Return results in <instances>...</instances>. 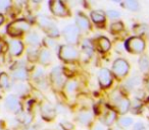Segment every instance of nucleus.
Here are the masks:
<instances>
[{"instance_id": "1", "label": "nucleus", "mask_w": 149, "mask_h": 130, "mask_svg": "<svg viewBox=\"0 0 149 130\" xmlns=\"http://www.w3.org/2000/svg\"><path fill=\"white\" fill-rule=\"evenodd\" d=\"M31 29V25L26 19H17V21L10 23L6 28V32L11 37H19L23 34L28 33Z\"/></svg>"}, {"instance_id": "2", "label": "nucleus", "mask_w": 149, "mask_h": 130, "mask_svg": "<svg viewBox=\"0 0 149 130\" xmlns=\"http://www.w3.org/2000/svg\"><path fill=\"white\" fill-rule=\"evenodd\" d=\"M39 27L45 32L49 38H56L59 36V30L55 25L54 21L46 15H40L37 19Z\"/></svg>"}, {"instance_id": "3", "label": "nucleus", "mask_w": 149, "mask_h": 130, "mask_svg": "<svg viewBox=\"0 0 149 130\" xmlns=\"http://www.w3.org/2000/svg\"><path fill=\"white\" fill-rule=\"evenodd\" d=\"M146 44L140 37H131L125 43V48L128 52L133 54H141L145 50Z\"/></svg>"}, {"instance_id": "4", "label": "nucleus", "mask_w": 149, "mask_h": 130, "mask_svg": "<svg viewBox=\"0 0 149 130\" xmlns=\"http://www.w3.org/2000/svg\"><path fill=\"white\" fill-rule=\"evenodd\" d=\"M58 57L64 62H72L79 58V51L74 46L62 45L58 51Z\"/></svg>"}, {"instance_id": "5", "label": "nucleus", "mask_w": 149, "mask_h": 130, "mask_svg": "<svg viewBox=\"0 0 149 130\" xmlns=\"http://www.w3.org/2000/svg\"><path fill=\"white\" fill-rule=\"evenodd\" d=\"M62 35H63V38L68 45H76L78 44L80 39V30L76 25H66L62 31Z\"/></svg>"}, {"instance_id": "6", "label": "nucleus", "mask_w": 149, "mask_h": 130, "mask_svg": "<svg viewBox=\"0 0 149 130\" xmlns=\"http://www.w3.org/2000/svg\"><path fill=\"white\" fill-rule=\"evenodd\" d=\"M130 70V65L125 59H116L112 64V73L116 75V77H125L129 73Z\"/></svg>"}, {"instance_id": "7", "label": "nucleus", "mask_w": 149, "mask_h": 130, "mask_svg": "<svg viewBox=\"0 0 149 130\" xmlns=\"http://www.w3.org/2000/svg\"><path fill=\"white\" fill-rule=\"evenodd\" d=\"M50 81H51V85H53L55 89H61V87L65 85L61 67L56 66L52 69L51 73H50Z\"/></svg>"}, {"instance_id": "8", "label": "nucleus", "mask_w": 149, "mask_h": 130, "mask_svg": "<svg viewBox=\"0 0 149 130\" xmlns=\"http://www.w3.org/2000/svg\"><path fill=\"white\" fill-rule=\"evenodd\" d=\"M49 9L54 15H56V17H65L70 14L68 8L65 7V5H64L63 2L60 1V0H52V1H50Z\"/></svg>"}, {"instance_id": "9", "label": "nucleus", "mask_w": 149, "mask_h": 130, "mask_svg": "<svg viewBox=\"0 0 149 130\" xmlns=\"http://www.w3.org/2000/svg\"><path fill=\"white\" fill-rule=\"evenodd\" d=\"M40 113H41V117L46 121H51L55 118L56 116V110L55 108L52 106L51 103L48 101H44L40 106Z\"/></svg>"}, {"instance_id": "10", "label": "nucleus", "mask_w": 149, "mask_h": 130, "mask_svg": "<svg viewBox=\"0 0 149 130\" xmlns=\"http://www.w3.org/2000/svg\"><path fill=\"white\" fill-rule=\"evenodd\" d=\"M4 106H5V108H6L7 111L13 112V113L19 114L22 112L21 103H19L17 97L15 95L7 96L6 99H5V102H4Z\"/></svg>"}, {"instance_id": "11", "label": "nucleus", "mask_w": 149, "mask_h": 130, "mask_svg": "<svg viewBox=\"0 0 149 130\" xmlns=\"http://www.w3.org/2000/svg\"><path fill=\"white\" fill-rule=\"evenodd\" d=\"M112 73L109 69L107 68H101L98 71V81L99 85H101V87H109L112 83Z\"/></svg>"}, {"instance_id": "12", "label": "nucleus", "mask_w": 149, "mask_h": 130, "mask_svg": "<svg viewBox=\"0 0 149 130\" xmlns=\"http://www.w3.org/2000/svg\"><path fill=\"white\" fill-rule=\"evenodd\" d=\"M8 52L11 56L17 57L24 52V44L19 40H11L8 44Z\"/></svg>"}, {"instance_id": "13", "label": "nucleus", "mask_w": 149, "mask_h": 130, "mask_svg": "<svg viewBox=\"0 0 149 130\" xmlns=\"http://www.w3.org/2000/svg\"><path fill=\"white\" fill-rule=\"evenodd\" d=\"M76 25L79 28L80 31H88L91 27L90 21L83 12H78L76 15Z\"/></svg>"}, {"instance_id": "14", "label": "nucleus", "mask_w": 149, "mask_h": 130, "mask_svg": "<svg viewBox=\"0 0 149 130\" xmlns=\"http://www.w3.org/2000/svg\"><path fill=\"white\" fill-rule=\"evenodd\" d=\"M92 120H93V114L91 111H88V110H83L77 116V121L81 125H88Z\"/></svg>"}, {"instance_id": "15", "label": "nucleus", "mask_w": 149, "mask_h": 130, "mask_svg": "<svg viewBox=\"0 0 149 130\" xmlns=\"http://www.w3.org/2000/svg\"><path fill=\"white\" fill-rule=\"evenodd\" d=\"M114 105L116 106V111H118L120 114H122V115H124V114H126L127 112L130 110L131 102L129 101L127 98L123 97L122 99H120V101L116 102Z\"/></svg>"}, {"instance_id": "16", "label": "nucleus", "mask_w": 149, "mask_h": 130, "mask_svg": "<svg viewBox=\"0 0 149 130\" xmlns=\"http://www.w3.org/2000/svg\"><path fill=\"white\" fill-rule=\"evenodd\" d=\"M91 19L97 25L100 23H104L106 21V13L103 10H93L90 13Z\"/></svg>"}, {"instance_id": "17", "label": "nucleus", "mask_w": 149, "mask_h": 130, "mask_svg": "<svg viewBox=\"0 0 149 130\" xmlns=\"http://www.w3.org/2000/svg\"><path fill=\"white\" fill-rule=\"evenodd\" d=\"M13 76L15 80H26L28 77V71L24 66L15 67L13 71Z\"/></svg>"}, {"instance_id": "18", "label": "nucleus", "mask_w": 149, "mask_h": 130, "mask_svg": "<svg viewBox=\"0 0 149 130\" xmlns=\"http://www.w3.org/2000/svg\"><path fill=\"white\" fill-rule=\"evenodd\" d=\"M38 60H39L40 64H42V65H45V66L48 65V64L52 61V55H51V53H50V51H48V50H46V49L41 50L39 53V58H38Z\"/></svg>"}, {"instance_id": "19", "label": "nucleus", "mask_w": 149, "mask_h": 130, "mask_svg": "<svg viewBox=\"0 0 149 130\" xmlns=\"http://www.w3.org/2000/svg\"><path fill=\"white\" fill-rule=\"evenodd\" d=\"M111 47V43L106 37H100L97 40V48L100 52H107Z\"/></svg>"}, {"instance_id": "20", "label": "nucleus", "mask_w": 149, "mask_h": 130, "mask_svg": "<svg viewBox=\"0 0 149 130\" xmlns=\"http://www.w3.org/2000/svg\"><path fill=\"white\" fill-rule=\"evenodd\" d=\"M116 111L111 109H108L106 111V113L104 114V117H103V123L107 126H110L116 122Z\"/></svg>"}, {"instance_id": "21", "label": "nucleus", "mask_w": 149, "mask_h": 130, "mask_svg": "<svg viewBox=\"0 0 149 130\" xmlns=\"http://www.w3.org/2000/svg\"><path fill=\"white\" fill-rule=\"evenodd\" d=\"M139 68L142 72H149V57L146 55H143L139 59Z\"/></svg>"}, {"instance_id": "22", "label": "nucleus", "mask_w": 149, "mask_h": 130, "mask_svg": "<svg viewBox=\"0 0 149 130\" xmlns=\"http://www.w3.org/2000/svg\"><path fill=\"white\" fill-rule=\"evenodd\" d=\"M27 42L32 47H36V46H38L40 44V36L36 32L29 33L27 36Z\"/></svg>"}, {"instance_id": "23", "label": "nucleus", "mask_w": 149, "mask_h": 130, "mask_svg": "<svg viewBox=\"0 0 149 130\" xmlns=\"http://www.w3.org/2000/svg\"><path fill=\"white\" fill-rule=\"evenodd\" d=\"M122 5L131 11H137L140 9V4L137 0H127V1H124Z\"/></svg>"}, {"instance_id": "24", "label": "nucleus", "mask_w": 149, "mask_h": 130, "mask_svg": "<svg viewBox=\"0 0 149 130\" xmlns=\"http://www.w3.org/2000/svg\"><path fill=\"white\" fill-rule=\"evenodd\" d=\"M10 87V83H9V77L5 72L0 73V89H8Z\"/></svg>"}, {"instance_id": "25", "label": "nucleus", "mask_w": 149, "mask_h": 130, "mask_svg": "<svg viewBox=\"0 0 149 130\" xmlns=\"http://www.w3.org/2000/svg\"><path fill=\"white\" fill-rule=\"evenodd\" d=\"M82 49H83V52L86 54L87 56H91L94 52L93 49V45L90 42V40H85L82 44Z\"/></svg>"}, {"instance_id": "26", "label": "nucleus", "mask_w": 149, "mask_h": 130, "mask_svg": "<svg viewBox=\"0 0 149 130\" xmlns=\"http://www.w3.org/2000/svg\"><path fill=\"white\" fill-rule=\"evenodd\" d=\"M133 124V119L128 116H123L118 119V125L122 128H128Z\"/></svg>"}, {"instance_id": "27", "label": "nucleus", "mask_w": 149, "mask_h": 130, "mask_svg": "<svg viewBox=\"0 0 149 130\" xmlns=\"http://www.w3.org/2000/svg\"><path fill=\"white\" fill-rule=\"evenodd\" d=\"M39 53L40 51H38V49L36 47H31L28 49V59L30 61H36L39 58Z\"/></svg>"}, {"instance_id": "28", "label": "nucleus", "mask_w": 149, "mask_h": 130, "mask_svg": "<svg viewBox=\"0 0 149 130\" xmlns=\"http://www.w3.org/2000/svg\"><path fill=\"white\" fill-rule=\"evenodd\" d=\"M13 89L15 91V93L17 94V95L22 96V95H24V94L27 93L28 87H27V85H26L25 83H15V85H13Z\"/></svg>"}, {"instance_id": "29", "label": "nucleus", "mask_w": 149, "mask_h": 130, "mask_svg": "<svg viewBox=\"0 0 149 130\" xmlns=\"http://www.w3.org/2000/svg\"><path fill=\"white\" fill-rule=\"evenodd\" d=\"M45 74H44V70L42 68H37L36 71L33 74V78L35 79L37 83H41V81H45Z\"/></svg>"}, {"instance_id": "30", "label": "nucleus", "mask_w": 149, "mask_h": 130, "mask_svg": "<svg viewBox=\"0 0 149 130\" xmlns=\"http://www.w3.org/2000/svg\"><path fill=\"white\" fill-rule=\"evenodd\" d=\"M78 87V83L77 81H68L64 85V89H65V91L68 94H72L76 91Z\"/></svg>"}, {"instance_id": "31", "label": "nucleus", "mask_w": 149, "mask_h": 130, "mask_svg": "<svg viewBox=\"0 0 149 130\" xmlns=\"http://www.w3.org/2000/svg\"><path fill=\"white\" fill-rule=\"evenodd\" d=\"M19 122H22L25 125H29L32 122V116L28 113H19Z\"/></svg>"}, {"instance_id": "32", "label": "nucleus", "mask_w": 149, "mask_h": 130, "mask_svg": "<svg viewBox=\"0 0 149 130\" xmlns=\"http://www.w3.org/2000/svg\"><path fill=\"white\" fill-rule=\"evenodd\" d=\"M124 30V25L120 21H116V23H112L111 25H110V32L112 34H116L120 33Z\"/></svg>"}, {"instance_id": "33", "label": "nucleus", "mask_w": 149, "mask_h": 130, "mask_svg": "<svg viewBox=\"0 0 149 130\" xmlns=\"http://www.w3.org/2000/svg\"><path fill=\"white\" fill-rule=\"evenodd\" d=\"M105 13H106V17H108L110 19H120V11L116 10V9H110V10H107Z\"/></svg>"}, {"instance_id": "34", "label": "nucleus", "mask_w": 149, "mask_h": 130, "mask_svg": "<svg viewBox=\"0 0 149 130\" xmlns=\"http://www.w3.org/2000/svg\"><path fill=\"white\" fill-rule=\"evenodd\" d=\"M10 7V1L8 0H0V12L6 11Z\"/></svg>"}, {"instance_id": "35", "label": "nucleus", "mask_w": 149, "mask_h": 130, "mask_svg": "<svg viewBox=\"0 0 149 130\" xmlns=\"http://www.w3.org/2000/svg\"><path fill=\"white\" fill-rule=\"evenodd\" d=\"M44 44L46 45V47H48V48H52V47H54V45H55V41H54L52 38H45L44 39Z\"/></svg>"}, {"instance_id": "36", "label": "nucleus", "mask_w": 149, "mask_h": 130, "mask_svg": "<svg viewBox=\"0 0 149 130\" xmlns=\"http://www.w3.org/2000/svg\"><path fill=\"white\" fill-rule=\"evenodd\" d=\"M60 125H61V127L63 128L64 130H72V128H74V125L68 121H62L61 123H60Z\"/></svg>"}, {"instance_id": "37", "label": "nucleus", "mask_w": 149, "mask_h": 130, "mask_svg": "<svg viewBox=\"0 0 149 130\" xmlns=\"http://www.w3.org/2000/svg\"><path fill=\"white\" fill-rule=\"evenodd\" d=\"M133 130H146V128H145V125L142 122H137L133 126Z\"/></svg>"}, {"instance_id": "38", "label": "nucleus", "mask_w": 149, "mask_h": 130, "mask_svg": "<svg viewBox=\"0 0 149 130\" xmlns=\"http://www.w3.org/2000/svg\"><path fill=\"white\" fill-rule=\"evenodd\" d=\"M94 130H104V128L101 124H97V125L94 127Z\"/></svg>"}, {"instance_id": "39", "label": "nucleus", "mask_w": 149, "mask_h": 130, "mask_svg": "<svg viewBox=\"0 0 149 130\" xmlns=\"http://www.w3.org/2000/svg\"><path fill=\"white\" fill-rule=\"evenodd\" d=\"M4 21H5V19H4V17H3V14H1V13H0V25L4 23Z\"/></svg>"}, {"instance_id": "40", "label": "nucleus", "mask_w": 149, "mask_h": 130, "mask_svg": "<svg viewBox=\"0 0 149 130\" xmlns=\"http://www.w3.org/2000/svg\"><path fill=\"white\" fill-rule=\"evenodd\" d=\"M147 87H148V89H149V78L147 79Z\"/></svg>"}, {"instance_id": "41", "label": "nucleus", "mask_w": 149, "mask_h": 130, "mask_svg": "<svg viewBox=\"0 0 149 130\" xmlns=\"http://www.w3.org/2000/svg\"><path fill=\"white\" fill-rule=\"evenodd\" d=\"M27 130H33V129H27Z\"/></svg>"}]
</instances>
